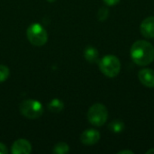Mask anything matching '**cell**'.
Here are the masks:
<instances>
[{
  "instance_id": "1",
  "label": "cell",
  "mask_w": 154,
  "mask_h": 154,
  "mask_svg": "<svg viewBox=\"0 0 154 154\" xmlns=\"http://www.w3.org/2000/svg\"><path fill=\"white\" fill-rule=\"evenodd\" d=\"M131 58L135 64L147 66L154 60V47L147 41H137L132 45Z\"/></svg>"
},
{
  "instance_id": "2",
  "label": "cell",
  "mask_w": 154,
  "mask_h": 154,
  "mask_svg": "<svg viewBox=\"0 0 154 154\" xmlns=\"http://www.w3.org/2000/svg\"><path fill=\"white\" fill-rule=\"evenodd\" d=\"M99 69L105 76L115 78L120 72L121 63L117 57L114 55H106L99 60Z\"/></svg>"
},
{
  "instance_id": "3",
  "label": "cell",
  "mask_w": 154,
  "mask_h": 154,
  "mask_svg": "<svg viewBox=\"0 0 154 154\" xmlns=\"http://www.w3.org/2000/svg\"><path fill=\"white\" fill-rule=\"evenodd\" d=\"M28 41L34 46H42L48 41V33L46 30L38 23H32L26 32Z\"/></svg>"
},
{
  "instance_id": "4",
  "label": "cell",
  "mask_w": 154,
  "mask_h": 154,
  "mask_svg": "<svg viewBox=\"0 0 154 154\" xmlns=\"http://www.w3.org/2000/svg\"><path fill=\"white\" fill-rule=\"evenodd\" d=\"M87 116H88V120L91 125L95 126H102L105 125V123L107 120V116H108L107 108L100 103L94 104L88 109Z\"/></svg>"
},
{
  "instance_id": "5",
  "label": "cell",
  "mask_w": 154,
  "mask_h": 154,
  "mask_svg": "<svg viewBox=\"0 0 154 154\" xmlns=\"http://www.w3.org/2000/svg\"><path fill=\"white\" fill-rule=\"evenodd\" d=\"M20 113L28 119H37L43 114L42 105L33 99H27L21 103Z\"/></svg>"
},
{
  "instance_id": "6",
  "label": "cell",
  "mask_w": 154,
  "mask_h": 154,
  "mask_svg": "<svg viewBox=\"0 0 154 154\" xmlns=\"http://www.w3.org/2000/svg\"><path fill=\"white\" fill-rule=\"evenodd\" d=\"M100 139V134L95 129H88L84 131L80 135V141L85 145L96 144Z\"/></svg>"
},
{
  "instance_id": "7",
  "label": "cell",
  "mask_w": 154,
  "mask_h": 154,
  "mask_svg": "<svg viewBox=\"0 0 154 154\" xmlns=\"http://www.w3.org/2000/svg\"><path fill=\"white\" fill-rule=\"evenodd\" d=\"M11 151L13 154H29L32 152V145L25 139H18L13 143Z\"/></svg>"
},
{
  "instance_id": "8",
  "label": "cell",
  "mask_w": 154,
  "mask_h": 154,
  "mask_svg": "<svg viewBox=\"0 0 154 154\" xmlns=\"http://www.w3.org/2000/svg\"><path fill=\"white\" fill-rule=\"evenodd\" d=\"M141 33L149 39L154 38V16H149L145 18L140 26Z\"/></svg>"
},
{
  "instance_id": "9",
  "label": "cell",
  "mask_w": 154,
  "mask_h": 154,
  "mask_svg": "<svg viewBox=\"0 0 154 154\" xmlns=\"http://www.w3.org/2000/svg\"><path fill=\"white\" fill-rule=\"evenodd\" d=\"M138 78L143 85L147 88H154V70L143 69L138 72Z\"/></svg>"
},
{
  "instance_id": "10",
  "label": "cell",
  "mask_w": 154,
  "mask_h": 154,
  "mask_svg": "<svg viewBox=\"0 0 154 154\" xmlns=\"http://www.w3.org/2000/svg\"><path fill=\"white\" fill-rule=\"evenodd\" d=\"M84 57L87 61L96 63L98 61V51L93 46H88L84 51Z\"/></svg>"
},
{
  "instance_id": "11",
  "label": "cell",
  "mask_w": 154,
  "mask_h": 154,
  "mask_svg": "<svg viewBox=\"0 0 154 154\" xmlns=\"http://www.w3.org/2000/svg\"><path fill=\"white\" fill-rule=\"evenodd\" d=\"M48 107L53 113H60L64 108V104H63V102L60 99L54 98V99H52L49 103Z\"/></svg>"
},
{
  "instance_id": "12",
  "label": "cell",
  "mask_w": 154,
  "mask_h": 154,
  "mask_svg": "<svg viewBox=\"0 0 154 154\" xmlns=\"http://www.w3.org/2000/svg\"><path fill=\"white\" fill-rule=\"evenodd\" d=\"M108 128L114 134H120L125 130V124L121 120H114L109 124Z\"/></svg>"
},
{
  "instance_id": "13",
  "label": "cell",
  "mask_w": 154,
  "mask_h": 154,
  "mask_svg": "<svg viewBox=\"0 0 154 154\" xmlns=\"http://www.w3.org/2000/svg\"><path fill=\"white\" fill-rule=\"evenodd\" d=\"M69 152V147L66 143H57L52 150V152L55 154H66Z\"/></svg>"
},
{
  "instance_id": "14",
  "label": "cell",
  "mask_w": 154,
  "mask_h": 154,
  "mask_svg": "<svg viewBox=\"0 0 154 154\" xmlns=\"http://www.w3.org/2000/svg\"><path fill=\"white\" fill-rule=\"evenodd\" d=\"M9 74H10L9 69L5 65H0V83L5 81L9 77Z\"/></svg>"
},
{
  "instance_id": "15",
  "label": "cell",
  "mask_w": 154,
  "mask_h": 154,
  "mask_svg": "<svg viewBox=\"0 0 154 154\" xmlns=\"http://www.w3.org/2000/svg\"><path fill=\"white\" fill-rule=\"evenodd\" d=\"M109 15V10L106 7H101L97 13V18L99 21H105Z\"/></svg>"
},
{
  "instance_id": "16",
  "label": "cell",
  "mask_w": 154,
  "mask_h": 154,
  "mask_svg": "<svg viewBox=\"0 0 154 154\" xmlns=\"http://www.w3.org/2000/svg\"><path fill=\"white\" fill-rule=\"evenodd\" d=\"M107 5H116L120 2V0H103Z\"/></svg>"
},
{
  "instance_id": "17",
  "label": "cell",
  "mask_w": 154,
  "mask_h": 154,
  "mask_svg": "<svg viewBox=\"0 0 154 154\" xmlns=\"http://www.w3.org/2000/svg\"><path fill=\"white\" fill-rule=\"evenodd\" d=\"M7 152H8V150L6 146L3 144L2 143H0V154H7Z\"/></svg>"
},
{
  "instance_id": "18",
  "label": "cell",
  "mask_w": 154,
  "mask_h": 154,
  "mask_svg": "<svg viewBox=\"0 0 154 154\" xmlns=\"http://www.w3.org/2000/svg\"><path fill=\"white\" fill-rule=\"evenodd\" d=\"M125 153H129V154H134V152H132V151H121V152H119L118 154H125Z\"/></svg>"
},
{
  "instance_id": "19",
  "label": "cell",
  "mask_w": 154,
  "mask_h": 154,
  "mask_svg": "<svg viewBox=\"0 0 154 154\" xmlns=\"http://www.w3.org/2000/svg\"><path fill=\"white\" fill-rule=\"evenodd\" d=\"M146 153L148 154H151V153H154V149H151V150H149V151H147V152Z\"/></svg>"
},
{
  "instance_id": "20",
  "label": "cell",
  "mask_w": 154,
  "mask_h": 154,
  "mask_svg": "<svg viewBox=\"0 0 154 154\" xmlns=\"http://www.w3.org/2000/svg\"><path fill=\"white\" fill-rule=\"evenodd\" d=\"M48 2H50V3H53V2H55L56 0H47Z\"/></svg>"
}]
</instances>
